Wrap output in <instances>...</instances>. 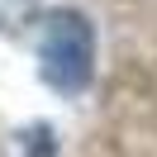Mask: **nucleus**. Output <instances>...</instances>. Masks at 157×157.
Listing matches in <instances>:
<instances>
[{
	"label": "nucleus",
	"mask_w": 157,
	"mask_h": 157,
	"mask_svg": "<svg viewBox=\"0 0 157 157\" xmlns=\"http://www.w3.org/2000/svg\"><path fill=\"white\" fill-rule=\"evenodd\" d=\"M43 81L62 95H76L90 86V71H95V29H90L86 14L76 10H52L43 19Z\"/></svg>",
	"instance_id": "1"
},
{
	"label": "nucleus",
	"mask_w": 157,
	"mask_h": 157,
	"mask_svg": "<svg viewBox=\"0 0 157 157\" xmlns=\"http://www.w3.org/2000/svg\"><path fill=\"white\" fill-rule=\"evenodd\" d=\"M24 143H29V157H52V133L48 128H29Z\"/></svg>",
	"instance_id": "2"
}]
</instances>
